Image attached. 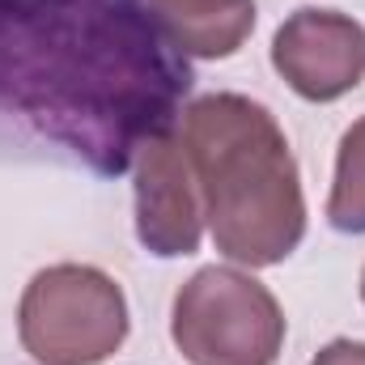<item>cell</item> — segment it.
<instances>
[{"instance_id": "cell-1", "label": "cell", "mask_w": 365, "mask_h": 365, "mask_svg": "<svg viewBox=\"0 0 365 365\" xmlns=\"http://www.w3.org/2000/svg\"><path fill=\"white\" fill-rule=\"evenodd\" d=\"M187 90L182 51L140 0H0V115L98 175L175 128Z\"/></svg>"}, {"instance_id": "cell-2", "label": "cell", "mask_w": 365, "mask_h": 365, "mask_svg": "<svg viewBox=\"0 0 365 365\" xmlns=\"http://www.w3.org/2000/svg\"><path fill=\"white\" fill-rule=\"evenodd\" d=\"M182 145L217 251L251 268L289 259L306 234V200L272 110L242 93L195 98L182 115Z\"/></svg>"}, {"instance_id": "cell-3", "label": "cell", "mask_w": 365, "mask_h": 365, "mask_svg": "<svg viewBox=\"0 0 365 365\" xmlns=\"http://www.w3.org/2000/svg\"><path fill=\"white\" fill-rule=\"evenodd\" d=\"M17 336L43 365H98L128 336L123 289L98 268L56 264L26 284Z\"/></svg>"}, {"instance_id": "cell-4", "label": "cell", "mask_w": 365, "mask_h": 365, "mask_svg": "<svg viewBox=\"0 0 365 365\" xmlns=\"http://www.w3.org/2000/svg\"><path fill=\"white\" fill-rule=\"evenodd\" d=\"M170 336L191 365H276L284 314L238 268H200L175 297Z\"/></svg>"}, {"instance_id": "cell-5", "label": "cell", "mask_w": 365, "mask_h": 365, "mask_svg": "<svg viewBox=\"0 0 365 365\" xmlns=\"http://www.w3.org/2000/svg\"><path fill=\"white\" fill-rule=\"evenodd\" d=\"M136 238L158 259H179L200 247L204 200L179 128H166L136 153Z\"/></svg>"}, {"instance_id": "cell-6", "label": "cell", "mask_w": 365, "mask_h": 365, "mask_svg": "<svg viewBox=\"0 0 365 365\" xmlns=\"http://www.w3.org/2000/svg\"><path fill=\"white\" fill-rule=\"evenodd\" d=\"M272 64L293 93L331 102L365 81V30L336 9H297L276 30Z\"/></svg>"}, {"instance_id": "cell-7", "label": "cell", "mask_w": 365, "mask_h": 365, "mask_svg": "<svg viewBox=\"0 0 365 365\" xmlns=\"http://www.w3.org/2000/svg\"><path fill=\"white\" fill-rule=\"evenodd\" d=\"M182 56L225 60L255 30V0H140Z\"/></svg>"}, {"instance_id": "cell-8", "label": "cell", "mask_w": 365, "mask_h": 365, "mask_svg": "<svg viewBox=\"0 0 365 365\" xmlns=\"http://www.w3.org/2000/svg\"><path fill=\"white\" fill-rule=\"evenodd\" d=\"M327 221L340 234H365V115L340 140L336 182H331V200H327Z\"/></svg>"}, {"instance_id": "cell-9", "label": "cell", "mask_w": 365, "mask_h": 365, "mask_svg": "<svg viewBox=\"0 0 365 365\" xmlns=\"http://www.w3.org/2000/svg\"><path fill=\"white\" fill-rule=\"evenodd\" d=\"M310 365H365V344H357V340H331Z\"/></svg>"}, {"instance_id": "cell-10", "label": "cell", "mask_w": 365, "mask_h": 365, "mask_svg": "<svg viewBox=\"0 0 365 365\" xmlns=\"http://www.w3.org/2000/svg\"><path fill=\"white\" fill-rule=\"evenodd\" d=\"M361 297H365V272H361Z\"/></svg>"}]
</instances>
